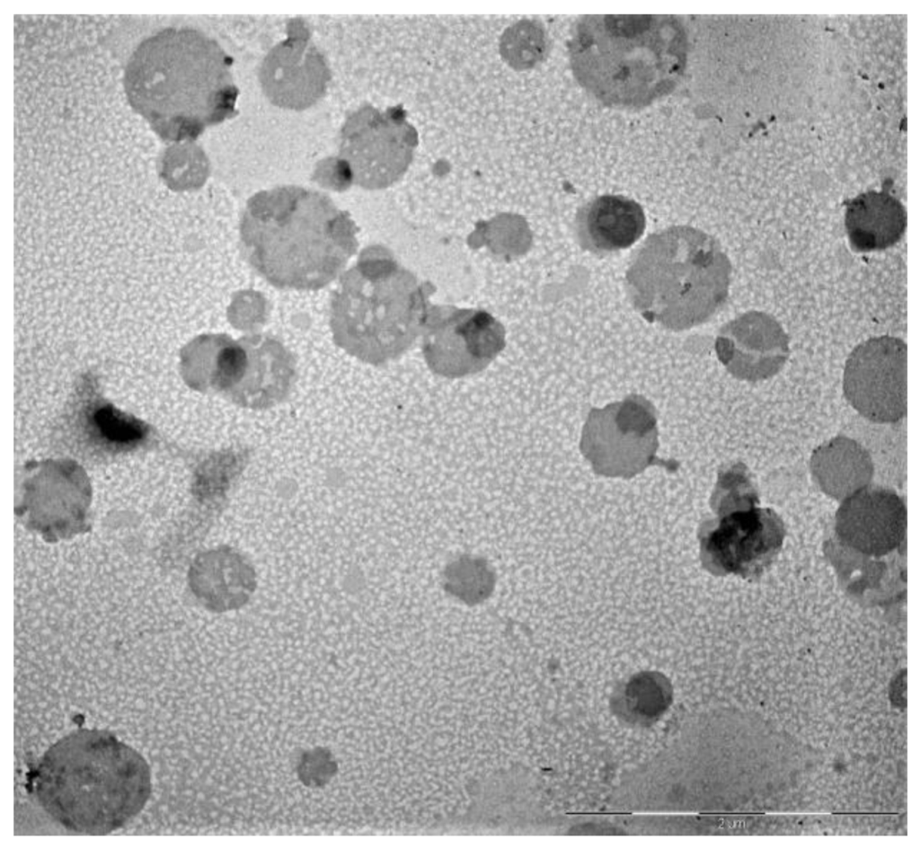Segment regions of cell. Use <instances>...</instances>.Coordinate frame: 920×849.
Masks as SVG:
<instances>
[{"label": "cell", "instance_id": "1", "mask_svg": "<svg viewBox=\"0 0 920 849\" xmlns=\"http://www.w3.org/2000/svg\"><path fill=\"white\" fill-rule=\"evenodd\" d=\"M357 227L325 194L281 186L254 194L240 223L243 253L279 288L317 290L356 252Z\"/></svg>", "mask_w": 920, "mask_h": 849}, {"label": "cell", "instance_id": "2", "mask_svg": "<svg viewBox=\"0 0 920 849\" xmlns=\"http://www.w3.org/2000/svg\"><path fill=\"white\" fill-rule=\"evenodd\" d=\"M124 85L133 109L168 141H191L232 113L237 90L219 45L190 28H166L131 55Z\"/></svg>", "mask_w": 920, "mask_h": 849}, {"label": "cell", "instance_id": "3", "mask_svg": "<svg viewBox=\"0 0 920 849\" xmlns=\"http://www.w3.org/2000/svg\"><path fill=\"white\" fill-rule=\"evenodd\" d=\"M43 809L66 829L106 835L134 818L151 793L146 759L104 730L83 729L44 753L35 772Z\"/></svg>", "mask_w": 920, "mask_h": 849}, {"label": "cell", "instance_id": "4", "mask_svg": "<svg viewBox=\"0 0 920 849\" xmlns=\"http://www.w3.org/2000/svg\"><path fill=\"white\" fill-rule=\"evenodd\" d=\"M687 33L674 15H584L569 44L579 84L602 103L641 108L681 81Z\"/></svg>", "mask_w": 920, "mask_h": 849}, {"label": "cell", "instance_id": "5", "mask_svg": "<svg viewBox=\"0 0 920 849\" xmlns=\"http://www.w3.org/2000/svg\"><path fill=\"white\" fill-rule=\"evenodd\" d=\"M730 273V262L714 237L675 226L647 237L625 279L636 310L680 331L706 322L722 307Z\"/></svg>", "mask_w": 920, "mask_h": 849}, {"label": "cell", "instance_id": "6", "mask_svg": "<svg viewBox=\"0 0 920 849\" xmlns=\"http://www.w3.org/2000/svg\"><path fill=\"white\" fill-rule=\"evenodd\" d=\"M331 299V326L350 353L382 363L406 351L422 333L429 308L416 277L381 249L366 251Z\"/></svg>", "mask_w": 920, "mask_h": 849}, {"label": "cell", "instance_id": "7", "mask_svg": "<svg viewBox=\"0 0 920 849\" xmlns=\"http://www.w3.org/2000/svg\"><path fill=\"white\" fill-rule=\"evenodd\" d=\"M340 157L350 179L369 190L384 189L407 171L418 143L401 106L380 111L366 106L347 120Z\"/></svg>", "mask_w": 920, "mask_h": 849}, {"label": "cell", "instance_id": "8", "mask_svg": "<svg viewBox=\"0 0 920 849\" xmlns=\"http://www.w3.org/2000/svg\"><path fill=\"white\" fill-rule=\"evenodd\" d=\"M657 447L654 409L636 395L592 409L580 441V450L597 473L625 478L643 471Z\"/></svg>", "mask_w": 920, "mask_h": 849}, {"label": "cell", "instance_id": "9", "mask_svg": "<svg viewBox=\"0 0 920 849\" xmlns=\"http://www.w3.org/2000/svg\"><path fill=\"white\" fill-rule=\"evenodd\" d=\"M422 333L427 364L435 373L450 378L482 370L505 346L503 325L483 310L429 309Z\"/></svg>", "mask_w": 920, "mask_h": 849}, {"label": "cell", "instance_id": "10", "mask_svg": "<svg viewBox=\"0 0 920 849\" xmlns=\"http://www.w3.org/2000/svg\"><path fill=\"white\" fill-rule=\"evenodd\" d=\"M844 391L850 403L876 422H895L907 413V345L896 337L871 338L850 354Z\"/></svg>", "mask_w": 920, "mask_h": 849}, {"label": "cell", "instance_id": "11", "mask_svg": "<svg viewBox=\"0 0 920 849\" xmlns=\"http://www.w3.org/2000/svg\"><path fill=\"white\" fill-rule=\"evenodd\" d=\"M259 78L263 93L273 104L304 110L323 95L330 71L305 28L292 24L288 37L264 57Z\"/></svg>", "mask_w": 920, "mask_h": 849}, {"label": "cell", "instance_id": "12", "mask_svg": "<svg viewBox=\"0 0 920 849\" xmlns=\"http://www.w3.org/2000/svg\"><path fill=\"white\" fill-rule=\"evenodd\" d=\"M841 540L871 556L888 554L904 540L907 509L895 492L866 486L845 499L836 517Z\"/></svg>", "mask_w": 920, "mask_h": 849}, {"label": "cell", "instance_id": "13", "mask_svg": "<svg viewBox=\"0 0 920 849\" xmlns=\"http://www.w3.org/2000/svg\"><path fill=\"white\" fill-rule=\"evenodd\" d=\"M715 348L720 360L733 376L757 381L782 368L789 355V339L774 317L751 311L721 329Z\"/></svg>", "mask_w": 920, "mask_h": 849}, {"label": "cell", "instance_id": "14", "mask_svg": "<svg viewBox=\"0 0 920 849\" xmlns=\"http://www.w3.org/2000/svg\"><path fill=\"white\" fill-rule=\"evenodd\" d=\"M646 218L641 206L622 195H602L582 206L575 217L580 246L606 255L632 246L642 235Z\"/></svg>", "mask_w": 920, "mask_h": 849}, {"label": "cell", "instance_id": "15", "mask_svg": "<svg viewBox=\"0 0 920 849\" xmlns=\"http://www.w3.org/2000/svg\"><path fill=\"white\" fill-rule=\"evenodd\" d=\"M778 518L770 510L735 511L724 517L705 543L706 551L727 570H736L761 553L767 540L782 536Z\"/></svg>", "mask_w": 920, "mask_h": 849}, {"label": "cell", "instance_id": "16", "mask_svg": "<svg viewBox=\"0 0 920 849\" xmlns=\"http://www.w3.org/2000/svg\"><path fill=\"white\" fill-rule=\"evenodd\" d=\"M845 226L853 249L880 251L900 240L907 226V214L895 197L871 190L849 200Z\"/></svg>", "mask_w": 920, "mask_h": 849}, {"label": "cell", "instance_id": "17", "mask_svg": "<svg viewBox=\"0 0 920 849\" xmlns=\"http://www.w3.org/2000/svg\"><path fill=\"white\" fill-rule=\"evenodd\" d=\"M810 470L823 491L842 500L868 486L873 475L869 453L845 437L835 438L817 448Z\"/></svg>", "mask_w": 920, "mask_h": 849}, {"label": "cell", "instance_id": "18", "mask_svg": "<svg viewBox=\"0 0 920 849\" xmlns=\"http://www.w3.org/2000/svg\"><path fill=\"white\" fill-rule=\"evenodd\" d=\"M547 36L543 24L524 19L508 27L500 40V52L505 62L516 70L534 67L547 50Z\"/></svg>", "mask_w": 920, "mask_h": 849}, {"label": "cell", "instance_id": "19", "mask_svg": "<svg viewBox=\"0 0 920 849\" xmlns=\"http://www.w3.org/2000/svg\"><path fill=\"white\" fill-rule=\"evenodd\" d=\"M89 411L87 420L93 436L108 447H132L146 434L143 422L111 404L95 405Z\"/></svg>", "mask_w": 920, "mask_h": 849}, {"label": "cell", "instance_id": "20", "mask_svg": "<svg viewBox=\"0 0 920 849\" xmlns=\"http://www.w3.org/2000/svg\"><path fill=\"white\" fill-rule=\"evenodd\" d=\"M207 159L199 146L186 141L167 147L159 162V175L172 190L191 187L206 170Z\"/></svg>", "mask_w": 920, "mask_h": 849}, {"label": "cell", "instance_id": "21", "mask_svg": "<svg viewBox=\"0 0 920 849\" xmlns=\"http://www.w3.org/2000/svg\"><path fill=\"white\" fill-rule=\"evenodd\" d=\"M668 684L659 675L641 674L637 676L626 688L627 708L633 713L651 716L666 705L669 698Z\"/></svg>", "mask_w": 920, "mask_h": 849}, {"label": "cell", "instance_id": "22", "mask_svg": "<svg viewBox=\"0 0 920 849\" xmlns=\"http://www.w3.org/2000/svg\"><path fill=\"white\" fill-rule=\"evenodd\" d=\"M466 564L460 566V570L456 571L454 574V580L459 579L461 583V588H467L468 592L475 595V597L481 593L483 595L487 592V588L490 585V578L488 571L483 572L484 569L481 568V564Z\"/></svg>", "mask_w": 920, "mask_h": 849}]
</instances>
